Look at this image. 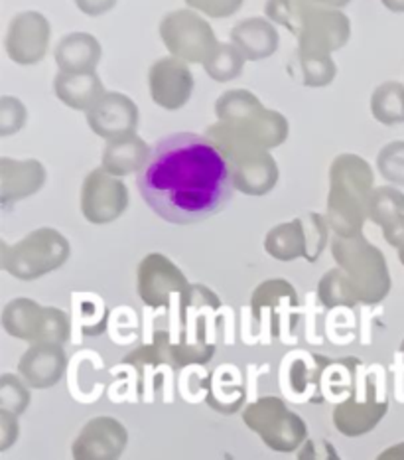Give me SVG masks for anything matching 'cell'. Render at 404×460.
<instances>
[{
  "instance_id": "cell-10",
  "label": "cell",
  "mask_w": 404,
  "mask_h": 460,
  "mask_svg": "<svg viewBox=\"0 0 404 460\" xmlns=\"http://www.w3.org/2000/svg\"><path fill=\"white\" fill-rule=\"evenodd\" d=\"M0 178H3V204L8 208L26 196L36 194L46 182V170L38 160H10L0 163Z\"/></svg>"
},
{
  "instance_id": "cell-17",
  "label": "cell",
  "mask_w": 404,
  "mask_h": 460,
  "mask_svg": "<svg viewBox=\"0 0 404 460\" xmlns=\"http://www.w3.org/2000/svg\"><path fill=\"white\" fill-rule=\"evenodd\" d=\"M245 56L235 44H219L214 54L207 58L206 72L215 79V82H229L241 75L242 66H245Z\"/></svg>"
},
{
  "instance_id": "cell-14",
  "label": "cell",
  "mask_w": 404,
  "mask_h": 460,
  "mask_svg": "<svg viewBox=\"0 0 404 460\" xmlns=\"http://www.w3.org/2000/svg\"><path fill=\"white\" fill-rule=\"evenodd\" d=\"M54 87L59 102H64L72 109H81V111H89V109L105 95L103 84H101V79L97 77L95 72H83V74L59 72Z\"/></svg>"
},
{
  "instance_id": "cell-6",
  "label": "cell",
  "mask_w": 404,
  "mask_h": 460,
  "mask_svg": "<svg viewBox=\"0 0 404 460\" xmlns=\"http://www.w3.org/2000/svg\"><path fill=\"white\" fill-rule=\"evenodd\" d=\"M150 95L153 102L168 111L181 109L194 92V75L186 66L184 59L180 58H162L150 67L148 74Z\"/></svg>"
},
{
  "instance_id": "cell-23",
  "label": "cell",
  "mask_w": 404,
  "mask_h": 460,
  "mask_svg": "<svg viewBox=\"0 0 404 460\" xmlns=\"http://www.w3.org/2000/svg\"><path fill=\"white\" fill-rule=\"evenodd\" d=\"M312 4H316V6H323V8H343V6H347L351 0H310Z\"/></svg>"
},
{
  "instance_id": "cell-8",
  "label": "cell",
  "mask_w": 404,
  "mask_h": 460,
  "mask_svg": "<svg viewBox=\"0 0 404 460\" xmlns=\"http://www.w3.org/2000/svg\"><path fill=\"white\" fill-rule=\"evenodd\" d=\"M87 121L95 135L115 141L120 137L135 135L138 109L123 93H105L87 111Z\"/></svg>"
},
{
  "instance_id": "cell-25",
  "label": "cell",
  "mask_w": 404,
  "mask_h": 460,
  "mask_svg": "<svg viewBox=\"0 0 404 460\" xmlns=\"http://www.w3.org/2000/svg\"><path fill=\"white\" fill-rule=\"evenodd\" d=\"M400 259H402V263H404V247L400 249Z\"/></svg>"
},
{
  "instance_id": "cell-12",
  "label": "cell",
  "mask_w": 404,
  "mask_h": 460,
  "mask_svg": "<svg viewBox=\"0 0 404 460\" xmlns=\"http://www.w3.org/2000/svg\"><path fill=\"white\" fill-rule=\"evenodd\" d=\"M101 59V44L87 32L66 36L56 48V62L66 74L93 72Z\"/></svg>"
},
{
  "instance_id": "cell-16",
  "label": "cell",
  "mask_w": 404,
  "mask_h": 460,
  "mask_svg": "<svg viewBox=\"0 0 404 460\" xmlns=\"http://www.w3.org/2000/svg\"><path fill=\"white\" fill-rule=\"evenodd\" d=\"M300 67L302 84L308 87H323L336 77V64L328 52H320V49L300 48Z\"/></svg>"
},
{
  "instance_id": "cell-13",
  "label": "cell",
  "mask_w": 404,
  "mask_h": 460,
  "mask_svg": "<svg viewBox=\"0 0 404 460\" xmlns=\"http://www.w3.org/2000/svg\"><path fill=\"white\" fill-rule=\"evenodd\" d=\"M150 151L143 138L136 135H127L109 141L103 153V168L113 176H127L140 172L145 168Z\"/></svg>"
},
{
  "instance_id": "cell-1",
  "label": "cell",
  "mask_w": 404,
  "mask_h": 460,
  "mask_svg": "<svg viewBox=\"0 0 404 460\" xmlns=\"http://www.w3.org/2000/svg\"><path fill=\"white\" fill-rule=\"evenodd\" d=\"M136 186L164 222L194 226L224 212L235 184L227 156L209 137L174 133L153 146Z\"/></svg>"
},
{
  "instance_id": "cell-7",
  "label": "cell",
  "mask_w": 404,
  "mask_h": 460,
  "mask_svg": "<svg viewBox=\"0 0 404 460\" xmlns=\"http://www.w3.org/2000/svg\"><path fill=\"white\" fill-rule=\"evenodd\" d=\"M349 32V18L339 13L338 8L312 6L298 32L300 48L320 49V52L331 54L341 46H346Z\"/></svg>"
},
{
  "instance_id": "cell-22",
  "label": "cell",
  "mask_w": 404,
  "mask_h": 460,
  "mask_svg": "<svg viewBox=\"0 0 404 460\" xmlns=\"http://www.w3.org/2000/svg\"><path fill=\"white\" fill-rule=\"evenodd\" d=\"M117 0H75V6L87 16H103L115 8Z\"/></svg>"
},
{
  "instance_id": "cell-19",
  "label": "cell",
  "mask_w": 404,
  "mask_h": 460,
  "mask_svg": "<svg viewBox=\"0 0 404 460\" xmlns=\"http://www.w3.org/2000/svg\"><path fill=\"white\" fill-rule=\"evenodd\" d=\"M381 174L395 184H404V143L397 141L382 148L379 155Z\"/></svg>"
},
{
  "instance_id": "cell-11",
  "label": "cell",
  "mask_w": 404,
  "mask_h": 460,
  "mask_svg": "<svg viewBox=\"0 0 404 460\" xmlns=\"http://www.w3.org/2000/svg\"><path fill=\"white\" fill-rule=\"evenodd\" d=\"M231 42L247 59H265L277 52L278 34L267 18H247L231 30Z\"/></svg>"
},
{
  "instance_id": "cell-4",
  "label": "cell",
  "mask_w": 404,
  "mask_h": 460,
  "mask_svg": "<svg viewBox=\"0 0 404 460\" xmlns=\"http://www.w3.org/2000/svg\"><path fill=\"white\" fill-rule=\"evenodd\" d=\"M128 206V190L105 168L89 172L81 192V209L93 224H109L125 212Z\"/></svg>"
},
{
  "instance_id": "cell-20",
  "label": "cell",
  "mask_w": 404,
  "mask_h": 460,
  "mask_svg": "<svg viewBox=\"0 0 404 460\" xmlns=\"http://www.w3.org/2000/svg\"><path fill=\"white\" fill-rule=\"evenodd\" d=\"M26 121V109L14 97H4L0 103V135L18 133Z\"/></svg>"
},
{
  "instance_id": "cell-21",
  "label": "cell",
  "mask_w": 404,
  "mask_h": 460,
  "mask_svg": "<svg viewBox=\"0 0 404 460\" xmlns=\"http://www.w3.org/2000/svg\"><path fill=\"white\" fill-rule=\"evenodd\" d=\"M245 0H186L189 8L204 13L209 18H229L237 14Z\"/></svg>"
},
{
  "instance_id": "cell-3",
  "label": "cell",
  "mask_w": 404,
  "mask_h": 460,
  "mask_svg": "<svg viewBox=\"0 0 404 460\" xmlns=\"http://www.w3.org/2000/svg\"><path fill=\"white\" fill-rule=\"evenodd\" d=\"M160 36L171 54L194 64H206L219 46L207 20L194 10H174L166 14L160 24Z\"/></svg>"
},
{
  "instance_id": "cell-9",
  "label": "cell",
  "mask_w": 404,
  "mask_h": 460,
  "mask_svg": "<svg viewBox=\"0 0 404 460\" xmlns=\"http://www.w3.org/2000/svg\"><path fill=\"white\" fill-rule=\"evenodd\" d=\"M233 184L242 194L262 196L275 188L278 168L267 151H252L229 158Z\"/></svg>"
},
{
  "instance_id": "cell-2",
  "label": "cell",
  "mask_w": 404,
  "mask_h": 460,
  "mask_svg": "<svg viewBox=\"0 0 404 460\" xmlns=\"http://www.w3.org/2000/svg\"><path fill=\"white\" fill-rule=\"evenodd\" d=\"M329 217L338 229L359 226L373 186V172L365 160L356 155H341L329 170Z\"/></svg>"
},
{
  "instance_id": "cell-15",
  "label": "cell",
  "mask_w": 404,
  "mask_h": 460,
  "mask_svg": "<svg viewBox=\"0 0 404 460\" xmlns=\"http://www.w3.org/2000/svg\"><path fill=\"white\" fill-rule=\"evenodd\" d=\"M371 111L382 125L404 123V85L387 82L377 87L371 99Z\"/></svg>"
},
{
  "instance_id": "cell-24",
  "label": "cell",
  "mask_w": 404,
  "mask_h": 460,
  "mask_svg": "<svg viewBox=\"0 0 404 460\" xmlns=\"http://www.w3.org/2000/svg\"><path fill=\"white\" fill-rule=\"evenodd\" d=\"M392 13H404V0H381Z\"/></svg>"
},
{
  "instance_id": "cell-18",
  "label": "cell",
  "mask_w": 404,
  "mask_h": 460,
  "mask_svg": "<svg viewBox=\"0 0 404 460\" xmlns=\"http://www.w3.org/2000/svg\"><path fill=\"white\" fill-rule=\"evenodd\" d=\"M312 6L310 0H267L265 13L270 20L286 26L292 32H300L302 24H304V18Z\"/></svg>"
},
{
  "instance_id": "cell-5",
  "label": "cell",
  "mask_w": 404,
  "mask_h": 460,
  "mask_svg": "<svg viewBox=\"0 0 404 460\" xmlns=\"http://www.w3.org/2000/svg\"><path fill=\"white\" fill-rule=\"evenodd\" d=\"M49 34H52V28L44 14L36 10L16 14L10 20L4 42L10 59L18 66H34L42 62L48 52Z\"/></svg>"
}]
</instances>
